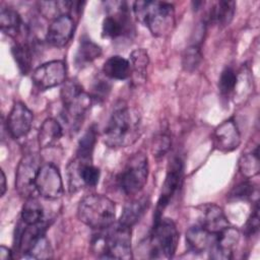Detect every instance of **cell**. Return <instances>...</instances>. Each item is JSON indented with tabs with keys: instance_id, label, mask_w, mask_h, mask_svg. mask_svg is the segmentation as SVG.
<instances>
[{
	"instance_id": "4fadbf2b",
	"label": "cell",
	"mask_w": 260,
	"mask_h": 260,
	"mask_svg": "<svg viewBox=\"0 0 260 260\" xmlns=\"http://www.w3.org/2000/svg\"><path fill=\"white\" fill-rule=\"evenodd\" d=\"M34 114L21 102L13 104L11 111L7 117L6 127L9 135L13 139H19L26 136L32 126Z\"/></svg>"
},
{
	"instance_id": "8fae6325",
	"label": "cell",
	"mask_w": 260,
	"mask_h": 260,
	"mask_svg": "<svg viewBox=\"0 0 260 260\" xmlns=\"http://www.w3.org/2000/svg\"><path fill=\"white\" fill-rule=\"evenodd\" d=\"M37 192L44 198L54 200L63 194V182L59 169L52 162L41 166L36 178Z\"/></svg>"
},
{
	"instance_id": "6da1fadb",
	"label": "cell",
	"mask_w": 260,
	"mask_h": 260,
	"mask_svg": "<svg viewBox=\"0 0 260 260\" xmlns=\"http://www.w3.org/2000/svg\"><path fill=\"white\" fill-rule=\"evenodd\" d=\"M141 134V118L135 108L127 103L118 102L104 128L103 139L111 148L127 147L139 139Z\"/></svg>"
},
{
	"instance_id": "d590c367",
	"label": "cell",
	"mask_w": 260,
	"mask_h": 260,
	"mask_svg": "<svg viewBox=\"0 0 260 260\" xmlns=\"http://www.w3.org/2000/svg\"><path fill=\"white\" fill-rule=\"evenodd\" d=\"M13 258V252L8 249L5 246H1L0 247V259L1 260H8Z\"/></svg>"
},
{
	"instance_id": "52a82bcc",
	"label": "cell",
	"mask_w": 260,
	"mask_h": 260,
	"mask_svg": "<svg viewBox=\"0 0 260 260\" xmlns=\"http://www.w3.org/2000/svg\"><path fill=\"white\" fill-rule=\"evenodd\" d=\"M148 178V158L143 152L134 153L117 176L120 190L127 196L139 193Z\"/></svg>"
},
{
	"instance_id": "5b68a950",
	"label": "cell",
	"mask_w": 260,
	"mask_h": 260,
	"mask_svg": "<svg viewBox=\"0 0 260 260\" xmlns=\"http://www.w3.org/2000/svg\"><path fill=\"white\" fill-rule=\"evenodd\" d=\"M77 217L93 230H103L114 224L116 218L115 203L102 194L83 197L77 206Z\"/></svg>"
},
{
	"instance_id": "836d02e7",
	"label": "cell",
	"mask_w": 260,
	"mask_h": 260,
	"mask_svg": "<svg viewBox=\"0 0 260 260\" xmlns=\"http://www.w3.org/2000/svg\"><path fill=\"white\" fill-rule=\"evenodd\" d=\"M171 138L166 132H161L155 136L152 143V153L155 157L164 156L171 147Z\"/></svg>"
},
{
	"instance_id": "2e32d148",
	"label": "cell",
	"mask_w": 260,
	"mask_h": 260,
	"mask_svg": "<svg viewBox=\"0 0 260 260\" xmlns=\"http://www.w3.org/2000/svg\"><path fill=\"white\" fill-rule=\"evenodd\" d=\"M213 143L222 152H230L239 147L241 135L238 125L233 118L223 121L214 129Z\"/></svg>"
},
{
	"instance_id": "9c48e42d",
	"label": "cell",
	"mask_w": 260,
	"mask_h": 260,
	"mask_svg": "<svg viewBox=\"0 0 260 260\" xmlns=\"http://www.w3.org/2000/svg\"><path fill=\"white\" fill-rule=\"evenodd\" d=\"M41 159L37 153L24 154L16 169L15 189L25 199L34 196L36 189V178L41 168Z\"/></svg>"
},
{
	"instance_id": "e575fe53",
	"label": "cell",
	"mask_w": 260,
	"mask_h": 260,
	"mask_svg": "<svg viewBox=\"0 0 260 260\" xmlns=\"http://www.w3.org/2000/svg\"><path fill=\"white\" fill-rule=\"evenodd\" d=\"M259 205L258 202H256L255 207L251 213V215L249 216V218L247 219L245 226H244V234L247 237H253L255 236L258 232H259Z\"/></svg>"
},
{
	"instance_id": "ba28073f",
	"label": "cell",
	"mask_w": 260,
	"mask_h": 260,
	"mask_svg": "<svg viewBox=\"0 0 260 260\" xmlns=\"http://www.w3.org/2000/svg\"><path fill=\"white\" fill-rule=\"evenodd\" d=\"M183 175H184V165L183 160L179 156L173 157L167 170V175L161 186V191L159 194V198L157 200L155 212H154V220L160 218L165 209L171 203L174 196L180 190L183 184Z\"/></svg>"
},
{
	"instance_id": "603a6c76",
	"label": "cell",
	"mask_w": 260,
	"mask_h": 260,
	"mask_svg": "<svg viewBox=\"0 0 260 260\" xmlns=\"http://www.w3.org/2000/svg\"><path fill=\"white\" fill-rule=\"evenodd\" d=\"M235 12V1H217L213 3L210 7L208 13V20L212 23L217 24L220 27H224L232 22Z\"/></svg>"
},
{
	"instance_id": "30bf717a",
	"label": "cell",
	"mask_w": 260,
	"mask_h": 260,
	"mask_svg": "<svg viewBox=\"0 0 260 260\" xmlns=\"http://www.w3.org/2000/svg\"><path fill=\"white\" fill-rule=\"evenodd\" d=\"M67 67L62 60H52L38 66L31 74L34 85L40 90L50 89L66 81Z\"/></svg>"
},
{
	"instance_id": "3957f363",
	"label": "cell",
	"mask_w": 260,
	"mask_h": 260,
	"mask_svg": "<svg viewBox=\"0 0 260 260\" xmlns=\"http://www.w3.org/2000/svg\"><path fill=\"white\" fill-rule=\"evenodd\" d=\"M61 116L72 133L77 132L90 110L92 99L76 79L66 80L60 91Z\"/></svg>"
},
{
	"instance_id": "ffe728a7",
	"label": "cell",
	"mask_w": 260,
	"mask_h": 260,
	"mask_svg": "<svg viewBox=\"0 0 260 260\" xmlns=\"http://www.w3.org/2000/svg\"><path fill=\"white\" fill-rule=\"evenodd\" d=\"M63 136L61 124L54 118L46 119L41 125L38 133V142L40 148H50L56 146Z\"/></svg>"
},
{
	"instance_id": "f1b7e54d",
	"label": "cell",
	"mask_w": 260,
	"mask_h": 260,
	"mask_svg": "<svg viewBox=\"0 0 260 260\" xmlns=\"http://www.w3.org/2000/svg\"><path fill=\"white\" fill-rule=\"evenodd\" d=\"M239 171L246 179H251L259 174L260 162L258 146L253 152L245 153L240 157Z\"/></svg>"
},
{
	"instance_id": "e0dca14e",
	"label": "cell",
	"mask_w": 260,
	"mask_h": 260,
	"mask_svg": "<svg viewBox=\"0 0 260 260\" xmlns=\"http://www.w3.org/2000/svg\"><path fill=\"white\" fill-rule=\"evenodd\" d=\"M215 241V234L208 232L200 224L189 228L186 232V245L188 250L200 254L209 250Z\"/></svg>"
},
{
	"instance_id": "8d00e7d4",
	"label": "cell",
	"mask_w": 260,
	"mask_h": 260,
	"mask_svg": "<svg viewBox=\"0 0 260 260\" xmlns=\"http://www.w3.org/2000/svg\"><path fill=\"white\" fill-rule=\"evenodd\" d=\"M7 189V185H6V177L3 171H1V196H3L6 192Z\"/></svg>"
},
{
	"instance_id": "1f68e13d",
	"label": "cell",
	"mask_w": 260,
	"mask_h": 260,
	"mask_svg": "<svg viewBox=\"0 0 260 260\" xmlns=\"http://www.w3.org/2000/svg\"><path fill=\"white\" fill-rule=\"evenodd\" d=\"M256 193V188L250 181H243L237 184L230 192L229 196L233 199H251Z\"/></svg>"
},
{
	"instance_id": "4dcf8cb0",
	"label": "cell",
	"mask_w": 260,
	"mask_h": 260,
	"mask_svg": "<svg viewBox=\"0 0 260 260\" xmlns=\"http://www.w3.org/2000/svg\"><path fill=\"white\" fill-rule=\"evenodd\" d=\"M238 79V72L231 66L225 67L218 79V90L222 96H230L233 94Z\"/></svg>"
},
{
	"instance_id": "ac0fdd59",
	"label": "cell",
	"mask_w": 260,
	"mask_h": 260,
	"mask_svg": "<svg viewBox=\"0 0 260 260\" xmlns=\"http://www.w3.org/2000/svg\"><path fill=\"white\" fill-rule=\"evenodd\" d=\"M199 224L206 229L208 232L217 234L229 226L230 222L221 207L216 204L209 203L203 206Z\"/></svg>"
},
{
	"instance_id": "d6986e66",
	"label": "cell",
	"mask_w": 260,
	"mask_h": 260,
	"mask_svg": "<svg viewBox=\"0 0 260 260\" xmlns=\"http://www.w3.org/2000/svg\"><path fill=\"white\" fill-rule=\"evenodd\" d=\"M150 201L149 198L146 196L128 202L123 208L118 223L128 228H132L141 219V217L148 209Z\"/></svg>"
},
{
	"instance_id": "f546056e",
	"label": "cell",
	"mask_w": 260,
	"mask_h": 260,
	"mask_svg": "<svg viewBox=\"0 0 260 260\" xmlns=\"http://www.w3.org/2000/svg\"><path fill=\"white\" fill-rule=\"evenodd\" d=\"M202 61V53L200 46L193 44L187 47L182 55V66L187 72L195 71Z\"/></svg>"
},
{
	"instance_id": "484cf974",
	"label": "cell",
	"mask_w": 260,
	"mask_h": 260,
	"mask_svg": "<svg viewBox=\"0 0 260 260\" xmlns=\"http://www.w3.org/2000/svg\"><path fill=\"white\" fill-rule=\"evenodd\" d=\"M11 54L22 75L29 73L32 64V51L27 43H15L11 47Z\"/></svg>"
},
{
	"instance_id": "d6a6232c",
	"label": "cell",
	"mask_w": 260,
	"mask_h": 260,
	"mask_svg": "<svg viewBox=\"0 0 260 260\" xmlns=\"http://www.w3.org/2000/svg\"><path fill=\"white\" fill-rule=\"evenodd\" d=\"M111 83L104 78H98L94 80L92 87H91V99L95 102H103L107 99L111 91Z\"/></svg>"
},
{
	"instance_id": "7a4b0ae2",
	"label": "cell",
	"mask_w": 260,
	"mask_h": 260,
	"mask_svg": "<svg viewBox=\"0 0 260 260\" xmlns=\"http://www.w3.org/2000/svg\"><path fill=\"white\" fill-rule=\"evenodd\" d=\"M91 250L103 259H131V228L118 223L96 230L91 240Z\"/></svg>"
},
{
	"instance_id": "7402d4cb",
	"label": "cell",
	"mask_w": 260,
	"mask_h": 260,
	"mask_svg": "<svg viewBox=\"0 0 260 260\" xmlns=\"http://www.w3.org/2000/svg\"><path fill=\"white\" fill-rule=\"evenodd\" d=\"M103 73L106 77L116 80H124L131 75L129 60L122 56H111L103 65Z\"/></svg>"
},
{
	"instance_id": "277c9868",
	"label": "cell",
	"mask_w": 260,
	"mask_h": 260,
	"mask_svg": "<svg viewBox=\"0 0 260 260\" xmlns=\"http://www.w3.org/2000/svg\"><path fill=\"white\" fill-rule=\"evenodd\" d=\"M136 18L144 24L154 37H164L175 27V7L161 1H136L133 3Z\"/></svg>"
},
{
	"instance_id": "4316f807",
	"label": "cell",
	"mask_w": 260,
	"mask_h": 260,
	"mask_svg": "<svg viewBox=\"0 0 260 260\" xmlns=\"http://www.w3.org/2000/svg\"><path fill=\"white\" fill-rule=\"evenodd\" d=\"M20 219L27 225L37 224L45 219L44 208L35 196L26 198L21 209Z\"/></svg>"
},
{
	"instance_id": "cb8c5ba5",
	"label": "cell",
	"mask_w": 260,
	"mask_h": 260,
	"mask_svg": "<svg viewBox=\"0 0 260 260\" xmlns=\"http://www.w3.org/2000/svg\"><path fill=\"white\" fill-rule=\"evenodd\" d=\"M22 19L20 14L11 7H2L0 11V27L1 30L11 37L15 38L22 29Z\"/></svg>"
},
{
	"instance_id": "7c38bea8",
	"label": "cell",
	"mask_w": 260,
	"mask_h": 260,
	"mask_svg": "<svg viewBox=\"0 0 260 260\" xmlns=\"http://www.w3.org/2000/svg\"><path fill=\"white\" fill-rule=\"evenodd\" d=\"M117 11L107 15L103 20L102 36L115 40L131 31V18L126 2H116Z\"/></svg>"
},
{
	"instance_id": "5bb4252c",
	"label": "cell",
	"mask_w": 260,
	"mask_h": 260,
	"mask_svg": "<svg viewBox=\"0 0 260 260\" xmlns=\"http://www.w3.org/2000/svg\"><path fill=\"white\" fill-rule=\"evenodd\" d=\"M75 30V20L69 14H63L51 22L46 34V41L55 48L65 47L72 39Z\"/></svg>"
},
{
	"instance_id": "44dd1931",
	"label": "cell",
	"mask_w": 260,
	"mask_h": 260,
	"mask_svg": "<svg viewBox=\"0 0 260 260\" xmlns=\"http://www.w3.org/2000/svg\"><path fill=\"white\" fill-rule=\"evenodd\" d=\"M102 55V48L96 43L91 41L86 36L80 38L79 46L77 48L74 64L77 68H83L92 63Z\"/></svg>"
},
{
	"instance_id": "9a60e30c",
	"label": "cell",
	"mask_w": 260,
	"mask_h": 260,
	"mask_svg": "<svg viewBox=\"0 0 260 260\" xmlns=\"http://www.w3.org/2000/svg\"><path fill=\"white\" fill-rule=\"evenodd\" d=\"M240 241V232L233 228L226 226L219 233L215 234V241L209 248V257L217 260H229L233 258V251Z\"/></svg>"
},
{
	"instance_id": "d4e9b609",
	"label": "cell",
	"mask_w": 260,
	"mask_h": 260,
	"mask_svg": "<svg viewBox=\"0 0 260 260\" xmlns=\"http://www.w3.org/2000/svg\"><path fill=\"white\" fill-rule=\"evenodd\" d=\"M96 139H98L96 127L95 125H91L86 129V131L83 133V135L80 137L78 141L75 158L82 161L91 162Z\"/></svg>"
},
{
	"instance_id": "8992f818",
	"label": "cell",
	"mask_w": 260,
	"mask_h": 260,
	"mask_svg": "<svg viewBox=\"0 0 260 260\" xmlns=\"http://www.w3.org/2000/svg\"><path fill=\"white\" fill-rule=\"evenodd\" d=\"M178 242L179 232L172 219L161 216L154 220L149 237V252L152 258H172Z\"/></svg>"
},
{
	"instance_id": "83f0119b",
	"label": "cell",
	"mask_w": 260,
	"mask_h": 260,
	"mask_svg": "<svg viewBox=\"0 0 260 260\" xmlns=\"http://www.w3.org/2000/svg\"><path fill=\"white\" fill-rule=\"evenodd\" d=\"M130 66L131 74L135 78V81H143L146 76V69L149 63V57L144 49L134 50L130 54Z\"/></svg>"
}]
</instances>
